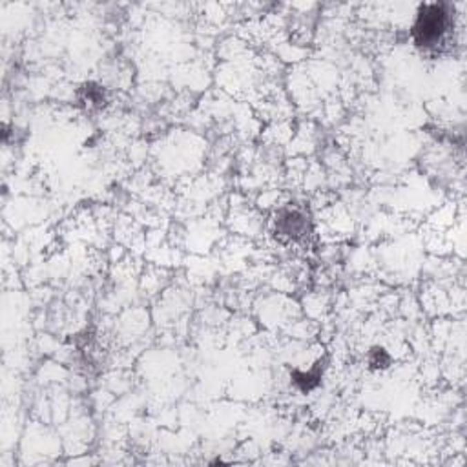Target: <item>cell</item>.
Instances as JSON below:
<instances>
[{"mask_svg": "<svg viewBox=\"0 0 467 467\" xmlns=\"http://www.w3.org/2000/svg\"><path fill=\"white\" fill-rule=\"evenodd\" d=\"M274 234L282 241L302 243L312 234L311 216L300 205H286L274 217Z\"/></svg>", "mask_w": 467, "mask_h": 467, "instance_id": "7a4b0ae2", "label": "cell"}, {"mask_svg": "<svg viewBox=\"0 0 467 467\" xmlns=\"http://www.w3.org/2000/svg\"><path fill=\"white\" fill-rule=\"evenodd\" d=\"M455 10L446 2L422 4L418 8L411 28L412 42L423 53H440L452 39Z\"/></svg>", "mask_w": 467, "mask_h": 467, "instance_id": "6da1fadb", "label": "cell"}, {"mask_svg": "<svg viewBox=\"0 0 467 467\" xmlns=\"http://www.w3.org/2000/svg\"><path fill=\"white\" fill-rule=\"evenodd\" d=\"M391 365V354L383 347H372L369 351V367L372 371H383Z\"/></svg>", "mask_w": 467, "mask_h": 467, "instance_id": "5b68a950", "label": "cell"}, {"mask_svg": "<svg viewBox=\"0 0 467 467\" xmlns=\"http://www.w3.org/2000/svg\"><path fill=\"white\" fill-rule=\"evenodd\" d=\"M82 102L90 108H99L104 104V90L97 84H84L82 86Z\"/></svg>", "mask_w": 467, "mask_h": 467, "instance_id": "277c9868", "label": "cell"}, {"mask_svg": "<svg viewBox=\"0 0 467 467\" xmlns=\"http://www.w3.org/2000/svg\"><path fill=\"white\" fill-rule=\"evenodd\" d=\"M322 374L323 367H320V363H316V367H312L311 371H294L291 374V378L292 383H294L300 391L311 392L322 383Z\"/></svg>", "mask_w": 467, "mask_h": 467, "instance_id": "3957f363", "label": "cell"}]
</instances>
